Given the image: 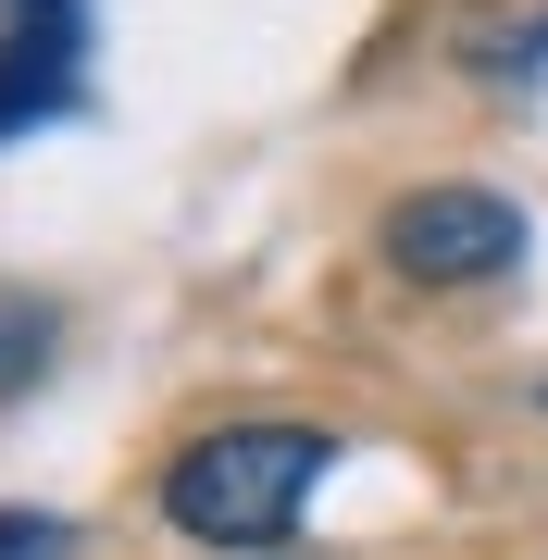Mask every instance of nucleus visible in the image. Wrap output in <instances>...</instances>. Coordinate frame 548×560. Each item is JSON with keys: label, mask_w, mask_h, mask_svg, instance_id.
Returning a JSON list of instances; mask_svg holds the SVG:
<instances>
[{"label": "nucleus", "mask_w": 548, "mask_h": 560, "mask_svg": "<svg viewBox=\"0 0 548 560\" xmlns=\"http://www.w3.org/2000/svg\"><path fill=\"white\" fill-rule=\"evenodd\" d=\"M337 436L300 411H249V423H212V436H187L163 460V523L187 548H287L312 511V486H325Z\"/></svg>", "instance_id": "f257e3e1"}, {"label": "nucleus", "mask_w": 548, "mask_h": 560, "mask_svg": "<svg viewBox=\"0 0 548 560\" xmlns=\"http://www.w3.org/2000/svg\"><path fill=\"white\" fill-rule=\"evenodd\" d=\"M374 249H386V275H411V287H487V275H511V261L536 249V224L511 212L499 187H411V200H386Z\"/></svg>", "instance_id": "f03ea898"}, {"label": "nucleus", "mask_w": 548, "mask_h": 560, "mask_svg": "<svg viewBox=\"0 0 548 560\" xmlns=\"http://www.w3.org/2000/svg\"><path fill=\"white\" fill-rule=\"evenodd\" d=\"M75 62H88V0H13V25H0V138L75 101Z\"/></svg>", "instance_id": "7ed1b4c3"}, {"label": "nucleus", "mask_w": 548, "mask_h": 560, "mask_svg": "<svg viewBox=\"0 0 548 560\" xmlns=\"http://www.w3.org/2000/svg\"><path fill=\"white\" fill-rule=\"evenodd\" d=\"M38 361H50V312L38 300H0V399L38 386Z\"/></svg>", "instance_id": "20e7f679"}, {"label": "nucleus", "mask_w": 548, "mask_h": 560, "mask_svg": "<svg viewBox=\"0 0 548 560\" xmlns=\"http://www.w3.org/2000/svg\"><path fill=\"white\" fill-rule=\"evenodd\" d=\"M75 548V523H50V511H0V560H62Z\"/></svg>", "instance_id": "39448f33"}]
</instances>
